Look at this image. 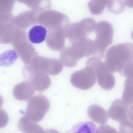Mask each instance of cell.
<instances>
[{
	"label": "cell",
	"mask_w": 133,
	"mask_h": 133,
	"mask_svg": "<svg viewBox=\"0 0 133 133\" xmlns=\"http://www.w3.org/2000/svg\"><path fill=\"white\" fill-rule=\"evenodd\" d=\"M96 76L98 84L103 89L109 90L114 87L115 80L114 75L104 63L97 72Z\"/></svg>",
	"instance_id": "obj_9"
},
{
	"label": "cell",
	"mask_w": 133,
	"mask_h": 133,
	"mask_svg": "<svg viewBox=\"0 0 133 133\" xmlns=\"http://www.w3.org/2000/svg\"><path fill=\"white\" fill-rule=\"evenodd\" d=\"M132 39H133V31H132Z\"/></svg>",
	"instance_id": "obj_25"
},
{
	"label": "cell",
	"mask_w": 133,
	"mask_h": 133,
	"mask_svg": "<svg viewBox=\"0 0 133 133\" xmlns=\"http://www.w3.org/2000/svg\"><path fill=\"white\" fill-rule=\"evenodd\" d=\"M50 106L47 97L42 94H37L28 100L24 116L34 122H38L44 117Z\"/></svg>",
	"instance_id": "obj_4"
},
{
	"label": "cell",
	"mask_w": 133,
	"mask_h": 133,
	"mask_svg": "<svg viewBox=\"0 0 133 133\" xmlns=\"http://www.w3.org/2000/svg\"><path fill=\"white\" fill-rule=\"evenodd\" d=\"M94 31L96 37L94 41V51L92 56L103 59L107 48L112 42L113 29L109 22L102 21L97 23Z\"/></svg>",
	"instance_id": "obj_2"
},
{
	"label": "cell",
	"mask_w": 133,
	"mask_h": 133,
	"mask_svg": "<svg viewBox=\"0 0 133 133\" xmlns=\"http://www.w3.org/2000/svg\"><path fill=\"white\" fill-rule=\"evenodd\" d=\"M46 133H61L57 130L53 129H47L45 130Z\"/></svg>",
	"instance_id": "obj_23"
},
{
	"label": "cell",
	"mask_w": 133,
	"mask_h": 133,
	"mask_svg": "<svg viewBox=\"0 0 133 133\" xmlns=\"http://www.w3.org/2000/svg\"><path fill=\"white\" fill-rule=\"evenodd\" d=\"M133 59V44L125 43L113 45L107 51L104 63L112 72L119 73L125 65Z\"/></svg>",
	"instance_id": "obj_1"
},
{
	"label": "cell",
	"mask_w": 133,
	"mask_h": 133,
	"mask_svg": "<svg viewBox=\"0 0 133 133\" xmlns=\"http://www.w3.org/2000/svg\"><path fill=\"white\" fill-rule=\"evenodd\" d=\"M87 114L92 121L101 125L105 124L108 120L106 111L103 107L97 104L90 105L87 109Z\"/></svg>",
	"instance_id": "obj_11"
},
{
	"label": "cell",
	"mask_w": 133,
	"mask_h": 133,
	"mask_svg": "<svg viewBox=\"0 0 133 133\" xmlns=\"http://www.w3.org/2000/svg\"><path fill=\"white\" fill-rule=\"evenodd\" d=\"M119 74L126 78H133V59L127 63Z\"/></svg>",
	"instance_id": "obj_18"
},
{
	"label": "cell",
	"mask_w": 133,
	"mask_h": 133,
	"mask_svg": "<svg viewBox=\"0 0 133 133\" xmlns=\"http://www.w3.org/2000/svg\"><path fill=\"white\" fill-rule=\"evenodd\" d=\"M22 72L24 78L31 83L35 90L38 92L45 91L51 85L50 77L45 73L28 69L23 70Z\"/></svg>",
	"instance_id": "obj_7"
},
{
	"label": "cell",
	"mask_w": 133,
	"mask_h": 133,
	"mask_svg": "<svg viewBox=\"0 0 133 133\" xmlns=\"http://www.w3.org/2000/svg\"><path fill=\"white\" fill-rule=\"evenodd\" d=\"M28 133H46L45 130L40 125H38L36 127Z\"/></svg>",
	"instance_id": "obj_21"
},
{
	"label": "cell",
	"mask_w": 133,
	"mask_h": 133,
	"mask_svg": "<svg viewBox=\"0 0 133 133\" xmlns=\"http://www.w3.org/2000/svg\"><path fill=\"white\" fill-rule=\"evenodd\" d=\"M127 118L133 124V105L129 106L128 111Z\"/></svg>",
	"instance_id": "obj_20"
},
{
	"label": "cell",
	"mask_w": 133,
	"mask_h": 133,
	"mask_svg": "<svg viewBox=\"0 0 133 133\" xmlns=\"http://www.w3.org/2000/svg\"><path fill=\"white\" fill-rule=\"evenodd\" d=\"M30 70L34 71L42 72L47 74L55 75L62 71L63 65L58 59L36 57L28 65H25Z\"/></svg>",
	"instance_id": "obj_5"
},
{
	"label": "cell",
	"mask_w": 133,
	"mask_h": 133,
	"mask_svg": "<svg viewBox=\"0 0 133 133\" xmlns=\"http://www.w3.org/2000/svg\"><path fill=\"white\" fill-rule=\"evenodd\" d=\"M96 76L90 67H86L74 72L71 75L70 81L75 87L83 90L91 88L96 83Z\"/></svg>",
	"instance_id": "obj_6"
},
{
	"label": "cell",
	"mask_w": 133,
	"mask_h": 133,
	"mask_svg": "<svg viewBox=\"0 0 133 133\" xmlns=\"http://www.w3.org/2000/svg\"><path fill=\"white\" fill-rule=\"evenodd\" d=\"M35 91L31 83L26 81L16 85L13 88L12 93L16 99L24 101L28 100L33 97Z\"/></svg>",
	"instance_id": "obj_10"
},
{
	"label": "cell",
	"mask_w": 133,
	"mask_h": 133,
	"mask_svg": "<svg viewBox=\"0 0 133 133\" xmlns=\"http://www.w3.org/2000/svg\"><path fill=\"white\" fill-rule=\"evenodd\" d=\"M96 23L94 19L88 17L69 24L65 30L66 38L71 44L83 40L95 31Z\"/></svg>",
	"instance_id": "obj_3"
},
{
	"label": "cell",
	"mask_w": 133,
	"mask_h": 133,
	"mask_svg": "<svg viewBox=\"0 0 133 133\" xmlns=\"http://www.w3.org/2000/svg\"><path fill=\"white\" fill-rule=\"evenodd\" d=\"M125 4L123 1L120 0H109L107 6L109 10L115 14L122 12L125 8Z\"/></svg>",
	"instance_id": "obj_17"
},
{
	"label": "cell",
	"mask_w": 133,
	"mask_h": 133,
	"mask_svg": "<svg viewBox=\"0 0 133 133\" xmlns=\"http://www.w3.org/2000/svg\"><path fill=\"white\" fill-rule=\"evenodd\" d=\"M124 3L125 5L128 7L130 8H133V0L125 1Z\"/></svg>",
	"instance_id": "obj_22"
},
{
	"label": "cell",
	"mask_w": 133,
	"mask_h": 133,
	"mask_svg": "<svg viewBox=\"0 0 133 133\" xmlns=\"http://www.w3.org/2000/svg\"><path fill=\"white\" fill-rule=\"evenodd\" d=\"M122 99L129 105H133V78H126Z\"/></svg>",
	"instance_id": "obj_14"
},
{
	"label": "cell",
	"mask_w": 133,
	"mask_h": 133,
	"mask_svg": "<svg viewBox=\"0 0 133 133\" xmlns=\"http://www.w3.org/2000/svg\"><path fill=\"white\" fill-rule=\"evenodd\" d=\"M129 105L122 99L114 101L109 108L107 114L111 119L121 123L128 119L127 112Z\"/></svg>",
	"instance_id": "obj_8"
},
{
	"label": "cell",
	"mask_w": 133,
	"mask_h": 133,
	"mask_svg": "<svg viewBox=\"0 0 133 133\" xmlns=\"http://www.w3.org/2000/svg\"><path fill=\"white\" fill-rule=\"evenodd\" d=\"M47 30L41 25H35L32 28L28 33L30 41L34 44H39L43 42L46 36Z\"/></svg>",
	"instance_id": "obj_13"
},
{
	"label": "cell",
	"mask_w": 133,
	"mask_h": 133,
	"mask_svg": "<svg viewBox=\"0 0 133 133\" xmlns=\"http://www.w3.org/2000/svg\"><path fill=\"white\" fill-rule=\"evenodd\" d=\"M98 129L99 133H119L115 128L106 124L101 125Z\"/></svg>",
	"instance_id": "obj_19"
},
{
	"label": "cell",
	"mask_w": 133,
	"mask_h": 133,
	"mask_svg": "<svg viewBox=\"0 0 133 133\" xmlns=\"http://www.w3.org/2000/svg\"><path fill=\"white\" fill-rule=\"evenodd\" d=\"M126 133H133V131H130Z\"/></svg>",
	"instance_id": "obj_24"
},
{
	"label": "cell",
	"mask_w": 133,
	"mask_h": 133,
	"mask_svg": "<svg viewBox=\"0 0 133 133\" xmlns=\"http://www.w3.org/2000/svg\"><path fill=\"white\" fill-rule=\"evenodd\" d=\"M18 57V54L14 50L6 51L0 55V65L3 66H9L15 62Z\"/></svg>",
	"instance_id": "obj_15"
},
{
	"label": "cell",
	"mask_w": 133,
	"mask_h": 133,
	"mask_svg": "<svg viewBox=\"0 0 133 133\" xmlns=\"http://www.w3.org/2000/svg\"><path fill=\"white\" fill-rule=\"evenodd\" d=\"M65 133H99L96 124L91 121L80 122L74 125Z\"/></svg>",
	"instance_id": "obj_12"
},
{
	"label": "cell",
	"mask_w": 133,
	"mask_h": 133,
	"mask_svg": "<svg viewBox=\"0 0 133 133\" xmlns=\"http://www.w3.org/2000/svg\"><path fill=\"white\" fill-rule=\"evenodd\" d=\"M109 0H91L89 3L88 8L93 14H100L107 6Z\"/></svg>",
	"instance_id": "obj_16"
}]
</instances>
